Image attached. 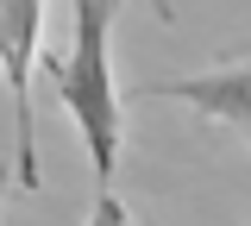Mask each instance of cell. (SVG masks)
<instances>
[{
	"instance_id": "6da1fadb",
	"label": "cell",
	"mask_w": 251,
	"mask_h": 226,
	"mask_svg": "<svg viewBox=\"0 0 251 226\" xmlns=\"http://www.w3.org/2000/svg\"><path fill=\"white\" fill-rule=\"evenodd\" d=\"M126 0H69L75 13V32L69 50L38 57V69L50 75L63 113L82 132V151L94 163V182L113 189L120 176V151H126V126H120V82H113V19H120Z\"/></svg>"
},
{
	"instance_id": "3957f363",
	"label": "cell",
	"mask_w": 251,
	"mask_h": 226,
	"mask_svg": "<svg viewBox=\"0 0 251 226\" xmlns=\"http://www.w3.org/2000/svg\"><path fill=\"white\" fill-rule=\"evenodd\" d=\"M138 100H182V107H195L201 120L245 132V120H251V63H245V57H226V63L201 69V75L145 82V88H138Z\"/></svg>"
},
{
	"instance_id": "5b68a950",
	"label": "cell",
	"mask_w": 251,
	"mask_h": 226,
	"mask_svg": "<svg viewBox=\"0 0 251 226\" xmlns=\"http://www.w3.org/2000/svg\"><path fill=\"white\" fill-rule=\"evenodd\" d=\"M151 13H157V19H163V25L176 19V6H170V0H151Z\"/></svg>"
},
{
	"instance_id": "7a4b0ae2",
	"label": "cell",
	"mask_w": 251,
	"mask_h": 226,
	"mask_svg": "<svg viewBox=\"0 0 251 226\" xmlns=\"http://www.w3.org/2000/svg\"><path fill=\"white\" fill-rule=\"evenodd\" d=\"M38 57H44V0H0V82L19 107V189H38V132H31Z\"/></svg>"
},
{
	"instance_id": "277c9868",
	"label": "cell",
	"mask_w": 251,
	"mask_h": 226,
	"mask_svg": "<svg viewBox=\"0 0 251 226\" xmlns=\"http://www.w3.org/2000/svg\"><path fill=\"white\" fill-rule=\"evenodd\" d=\"M82 226H132V214H126V201L113 189H94V207H88Z\"/></svg>"
},
{
	"instance_id": "8992f818",
	"label": "cell",
	"mask_w": 251,
	"mask_h": 226,
	"mask_svg": "<svg viewBox=\"0 0 251 226\" xmlns=\"http://www.w3.org/2000/svg\"><path fill=\"white\" fill-rule=\"evenodd\" d=\"M6 182H13V163H0V195H6Z\"/></svg>"
}]
</instances>
